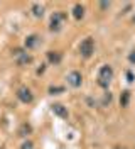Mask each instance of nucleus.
Listing matches in <instances>:
<instances>
[{
	"instance_id": "6",
	"label": "nucleus",
	"mask_w": 135,
	"mask_h": 149,
	"mask_svg": "<svg viewBox=\"0 0 135 149\" xmlns=\"http://www.w3.org/2000/svg\"><path fill=\"white\" fill-rule=\"evenodd\" d=\"M51 110H53L57 117H61V119H66V117H68V110H66V107L61 105V103H54L53 107H51Z\"/></svg>"
},
{
	"instance_id": "10",
	"label": "nucleus",
	"mask_w": 135,
	"mask_h": 149,
	"mask_svg": "<svg viewBox=\"0 0 135 149\" xmlns=\"http://www.w3.org/2000/svg\"><path fill=\"white\" fill-rule=\"evenodd\" d=\"M73 15H74V19H83V15H84V9L81 7L80 3L78 5H74V9H73Z\"/></svg>"
},
{
	"instance_id": "17",
	"label": "nucleus",
	"mask_w": 135,
	"mask_h": 149,
	"mask_svg": "<svg viewBox=\"0 0 135 149\" xmlns=\"http://www.w3.org/2000/svg\"><path fill=\"white\" fill-rule=\"evenodd\" d=\"M128 59H130V63H135V51H134L130 56H128Z\"/></svg>"
},
{
	"instance_id": "16",
	"label": "nucleus",
	"mask_w": 135,
	"mask_h": 149,
	"mask_svg": "<svg viewBox=\"0 0 135 149\" xmlns=\"http://www.w3.org/2000/svg\"><path fill=\"white\" fill-rule=\"evenodd\" d=\"M22 149H32V142H29V141L24 142V144H22Z\"/></svg>"
},
{
	"instance_id": "18",
	"label": "nucleus",
	"mask_w": 135,
	"mask_h": 149,
	"mask_svg": "<svg viewBox=\"0 0 135 149\" xmlns=\"http://www.w3.org/2000/svg\"><path fill=\"white\" fill-rule=\"evenodd\" d=\"M110 7V2H101V9H108Z\"/></svg>"
},
{
	"instance_id": "3",
	"label": "nucleus",
	"mask_w": 135,
	"mask_h": 149,
	"mask_svg": "<svg viewBox=\"0 0 135 149\" xmlns=\"http://www.w3.org/2000/svg\"><path fill=\"white\" fill-rule=\"evenodd\" d=\"M64 19H66V15H64L63 12H56L51 17V31H59V29L63 27Z\"/></svg>"
},
{
	"instance_id": "14",
	"label": "nucleus",
	"mask_w": 135,
	"mask_h": 149,
	"mask_svg": "<svg viewBox=\"0 0 135 149\" xmlns=\"http://www.w3.org/2000/svg\"><path fill=\"white\" fill-rule=\"evenodd\" d=\"M63 90H64L63 86H51V88H49V93H53L54 95L56 92H63Z\"/></svg>"
},
{
	"instance_id": "9",
	"label": "nucleus",
	"mask_w": 135,
	"mask_h": 149,
	"mask_svg": "<svg viewBox=\"0 0 135 149\" xmlns=\"http://www.w3.org/2000/svg\"><path fill=\"white\" fill-rule=\"evenodd\" d=\"M47 59L54 63V65H57V63H61V53H56V51H49L47 53Z\"/></svg>"
},
{
	"instance_id": "1",
	"label": "nucleus",
	"mask_w": 135,
	"mask_h": 149,
	"mask_svg": "<svg viewBox=\"0 0 135 149\" xmlns=\"http://www.w3.org/2000/svg\"><path fill=\"white\" fill-rule=\"evenodd\" d=\"M111 78H113V70H111V66H108V65L101 66V70H100V73H98V85L100 86L108 88Z\"/></svg>"
},
{
	"instance_id": "21",
	"label": "nucleus",
	"mask_w": 135,
	"mask_h": 149,
	"mask_svg": "<svg viewBox=\"0 0 135 149\" xmlns=\"http://www.w3.org/2000/svg\"><path fill=\"white\" fill-rule=\"evenodd\" d=\"M0 149H2V148H0Z\"/></svg>"
},
{
	"instance_id": "2",
	"label": "nucleus",
	"mask_w": 135,
	"mask_h": 149,
	"mask_svg": "<svg viewBox=\"0 0 135 149\" xmlns=\"http://www.w3.org/2000/svg\"><path fill=\"white\" fill-rule=\"evenodd\" d=\"M93 51H95V42H93V39L91 37H86L83 42L80 44V53L83 58H90L93 54Z\"/></svg>"
},
{
	"instance_id": "4",
	"label": "nucleus",
	"mask_w": 135,
	"mask_h": 149,
	"mask_svg": "<svg viewBox=\"0 0 135 149\" xmlns=\"http://www.w3.org/2000/svg\"><path fill=\"white\" fill-rule=\"evenodd\" d=\"M17 98L22 103H30V102H32V93H30V90H29V88H26V86H20V88L17 90Z\"/></svg>"
},
{
	"instance_id": "15",
	"label": "nucleus",
	"mask_w": 135,
	"mask_h": 149,
	"mask_svg": "<svg viewBox=\"0 0 135 149\" xmlns=\"http://www.w3.org/2000/svg\"><path fill=\"white\" fill-rule=\"evenodd\" d=\"M111 102V93L108 92V93H105V98H103V103H110Z\"/></svg>"
},
{
	"instance_id": "13",
	"label": "nucleus",
	"mask_w": 135,
	"mask_h": 149,
	"mask_svg": "<svg viewBox=\"0 0 135 149\" xmlns=\"http://www.w3.org/2000/svg\"><path fill=\"white\" fill-rule=\"evenodd\" d=\"M19 132H20V136H27V134L30 132V125H27V124H24V125L20 127V130H19Z\"/></svg>"
},
{
	"instance_id": "12",
	"label": "nucleus",
	"mask_w": 135,
	"mask_h": 149,
	"mask_svg": "<svg viewBox=\"0 0 135 149\" xmlns=\"http://www.w3.org/2000/svg\"><path fill=\"white\" fill-rule=\"evenodd\" d=\"M32 12H34V15H36V17H42V14H44V7H42V5H39V3H34Z\"/></svg>"
},
{
	"instance_id": "8",
	"label": "nucleus",
	"mask_w": 135,
	"mask_h": 149,
	"mask_svg": "<svg viewBox=\"0 0 135 149\" xmlns=\"http://www.w3.org/2000/svg\"><path fill=\"white\" fill-rule=\"evenodd\" d=\"M39 42H41L39 36L32 34V36H29L26 39V47H27V49H34V47H37V44H39Z\"/></svg>"
},
{
	"instance_id": "5",
	"label": "nucleus",
	"mask_w": 135,
	"mask_h": 149,
	"mask_svg": "<svg viewBox=\"0 0 135 149\" xmlns=\"http://www.w3.org/2000/svg\"><path fill=\"white\" fill-rule=\"evenodd\" d=\"M66 80H68V83L71 85L73 88H78V86H81V80H83V78H81L80 71H71V73L68 74Z\"/></svg>"
},
{
	"instance_id": "19",
	"label": "nucleus",
	"mask_w": 135,
	"mask_h": 149,
	"mask_svg": "<svg viewBox=\"0 0 135 149\" xmlns=\"http://www.w3.org/2000/svg\"><path fill=\"white\" fill-rule=\"evenodd\" d=\"M127 76H128V81H134V74L130 73V71H128V73H127Z\"/></svg>"
},
{
	"instance_id": "20",
	"label": "nucleus",
	"mask_w": 135,
	"mask_h": 149,
	"mask_svg": "<svg viewBox=\"0 0 135 149\" xmlns=\"http://www.w3.org/2000/svg\"><path fill=\"white\" fill-rule=\"evenodd\" d=\"M134 20H135V17H134Z\"/></svg>"
},
{
	"instance_id": "7",
	"label": "nucleus",
	"mask_w": 135,
	"mask_h": 149,
	"mask_svg": "<svg viewBox=\"0 0 135 149\" xmlns=\"http://www.w3.org/2000/svg\"><path fill=\"white\" fill-rule=\"evenodd\" d=\"M14 54L17 56V61H19V65H27V63H30V56L27 54V53H24L22 49H15V53Z\"/></svg>"
},
{
	"instance_id": "11",
	"label": "nucleus",
	"mask_w": 135,
	"mask_h": 149,
	"mask_svg": "<svg viewBox=\"0 0 135 149\" xmlns=\"http://www.w3.org/2000/svg\"><path fill=\"white\" fill-rule=\"evenodd\" d=\"M128 100H130V92L125 90V92L122 93V97H120V103H122V107H127V105H128Z\"/></svg>"
}]
</instances>
